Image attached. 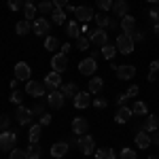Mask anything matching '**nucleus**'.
<instances>
[{"mask_svg":"<svg viewBox=\"0 0 159 159\" xmlns=\"http://www.w3.org/2000/svg\"><path fill=\"white\" fill-rule=\"evenodd\" d=\"M11 102L19 106V104L24 102V93H21V91H17V89H13V93H11Z\"/></svg>","mask_w":159,"mask_h":159,"instance_id":"obj_42","label":"nucleus"},{"mask_svg":"<svg viewBox=\"0 0 159 159\" xmlns=\"http://www.w3.org/2000/svg\"><path fill=\"white\" fill-rule=\"evenodd\" d=\"M148 17H151L155 24H159V9H151V11H148Z\"/></svg>","mask_w":159,"mask_h":159,"instance_id":"obj_47","label":"nucleus"},{"mask_svg":"<svg viewBox=\"0 0 159 159\" xmlns=\"http://www.w3.org/2000/svg\"><path fill=\"white\" fill-rule=\"evenodd\" d=\"M64 9H66V11H68V13H74V7H72V4H66Z\"/></svg>","mask_w":159,"mask_h":159,"instance_id":"obj_56","label":"nucleus"},{"mask_svg":"<svg viewBox=\"0 0 159 159\" xmlns=\"http://www.w3.org/2000/svg\"><path fill=\"white\" fill-rule=\"evenodd\" d=\"M76 147L81 148V153H83V155H91V153H93V148H96V140H93L91 136H81V138H79V142H76Z\"/></svg>","mask_w":159,"mask_h":159,"instance_id":"obj_9","label":"nucleus"},{"mask_svg":"<svg viewBox=\"0 0 159 159\" xmlns=\"http://www.w3.org/2000/svg\"><path fill=\"white\" fill-rule=\"evenodd\" d=\"M30 76H32V68L25 61H17L15 64V79L17 81H30Z\"/></svg>","mask_w":159,"mask_h":159,"instance_id":"obj_8","label":"nucleus"},{"mask_svg":"<svg viewBox=\"0 0 159 159\" xmlns=\"http://www.w3.org/2000/svg\"><path fill=\"white\" fill-rule=\"evenodd\" d=\"M151 144H153V142H151V136H148L147 132H138V134H136V147L138 148H148Z\"/></svg>","mask_w":159,"mask_h":159,"instance_id":"obj_22","label":"nucleus"},{"mask_svg":"<svg viewBox=\"0 0 159 159\" xmlns=\"http://www.w3.org/2000/svg\"><path fill=\"white\" fill-rule=\"evenodd\" d=\"M64 102H66V98H64V93H61L60 89L49 91V96H47V104H49L51 108H61V106H64Z\"/></svg>","mask_w":159,"mask_h":159,"instance_id":"obj_15","label":"nucleus"},{"mask_svg":"<svg viewBox=\"0 0 159 159\" xmlns=\"http://www.w3.org/2000/svg\"><path fill=\"white\" fill-rule=\"evenodd\" d=\"M102 89H104V79L91 76V81H89V93H100Z\"/></svg>","mask_w":159,"mask_h":159,"instance_id":"obj_24","label":"nucleus"},{"mask_svg":"<svg viewBox=\"0 0 159 159\" xmlns=\"http://www.w3.org/2000/svg\"><path fill=\"white\" fill-rule=\"evenodd\" d=\"M89 47H91V40H89L87 36H79L76 38V49L79 51H87Z\"/></svg>","mask_w":159,"mask_h":159,"instance_id":"obj_33","label":"nucleus"},{"mask_svg":"<svg viewBox=\"0 0 159 159\" xmlns=\"http://www.w3.org/2000/svg\"><path fill=\"white\" fill-rule=\"evenodd\" d=\"M17 144V136L13 134L11 129L0 132V151H13Z\"/></svg>","mask_w":159,"mask_h":159,"instance_id":"obj_3","label":"nucleus"},{"mask_svg":"<svg viewBox=\"0 0 159 159\" xmlns=\"http://www.w3.org/2000/svg\"><path fill=\"white\" fill-rule=\"evenodd\" d=\"M93 19H96V24H98V28H106V25L110 24V17L106 15V13H98V15H96Z\"/></svg>","mask_w":159,"mask_h":159,"instance_id":"obj_35","label":"nucleus"},{"mask_svg":"<svg viewBox=\"0 0 159 159\" xmlns=\"http://www.w3.org/2000/svg\"><path fill=\"white\" fill-rule=\"evenodd\" d=\"M51 2H53V7H61V9L68 4V0H51Z\"/></svg>","mask_w":159,"mask_h":159,"instance_id":"obj_53","label":"nucleus"},{"mask_svg":"<svg viewBox=\"0 0 159 159\" xmlns=\"http://www.w3.org/2000/svg\"><path fill=\"white\" fill-rule=\"evenodd\" d=\"M157 79V72H148V81H155Z\"/></svg>","mask_w":159,"mask_h":159,"instance_id":"obj_55","label":"nucleus"},{"mask_svg":"<svg viewBox=\"0 0 159 159\" xmlns=\"http://www.w3.org/2000/svg\"><path fill=\"white\" fill-rule=\"evenodd\" d=\"M159 129V117L157 115H147V119L142 123V132H155Z\"/></svg>","mask_w":159,"mask_h":159,"instance_id":"obj_16","label":"nucleus"},{"mask_svg":"<svg viewBox=\"0 0 159 159\" xmlns=\"http://www.w3.org/2000/svg\"><path fill=\"white\" fill-rule=\"evenodd\" d=\"M9 159H28V155H25V148H13L11 155H9Z\"/></svg>","mask_w":159,"mask_h":159,"instance_id":"obj_39","label":"nucleus"},{"mask_svg":"<svg viewBox=\"0 0 159 159\" xmlns=\"http://www.w3.org/2000/svg\"><path fill=\"white\" fill-rule=\"evenodd\" d=\"M127 11H129V7H127V2H125V0H117V2L112 4V13H115V15H119V17H125Z\"/></svg>","mask_w":159,"mask_h":159,"instance_id":"obj_23","label":"nucleus"},{"mask_svg":"<svg viewBox=\"0 0 159 159\" xmlns=\"http://www.w3.org/2000/svg\"><path fill=\"white\" fill-rule=\"evenodd\" d=\"M132 112H134V115H147L148 108H147V104H144L142 100H138L134 106H132Z\"/></svg>","mask_w":159,"mask_h":159,"instance_id":"obj_34","label":"nucleus"},{"mask_svg":"<svg viewBox=\"0 0 159 159\" xmlns=\"http://www.w3.org/2000/svg\"><path fill=\"white\" fill-rule=\"evenodd\" d=\"M148 159H159V157L157 155H148Z\"/></svg>","mask_w":159,"mask_h":159,"instance_id":"obj_58","label":"nucleus"},{"mask_svg":"<svg viewBox=\"0 0 159 159\" xmlns=\"http://www.w3.org/2000/svg\"><path fill=\"white\" fill-rule=\"evenodd\" d=\"M112 0H98V9H102L104 13H108V11H112Z\"/></svg>","mask_w":159,"mask_h":159,"instance_id":"obj_40","label":"nucleus"},{"mask_svg":"<svg viewBox=\"0 0 159 159\" xmlns=\"http://www.w3.org/2000/svg\"><path fill=\"white\" fill-rule=\"evenodd\" d=\"M125 93H127V98H136V96H138V85H132Z\"/></svg>","mask_w":159,"mask_h":159,"instance_id":"obj_49","label":"nucleus"},{"mask_svg":"<svg viewBox=\"0 0 159 159\" xmlns=\"http://www.w3.org/2000/svg\"><path fill=\"white\" fill-rule=\"evenodd\" d=\"M155 34L159 36V24H155Z\"/></svg>","mask_w":159,"mask_h":159,"instance_id":"obj_57","label":"nucleus"},{"mask_svg":"<svg viewBox=\"0 0 159 159\" xmlns=\"http://www.w3.org/2000/svg\"><path fill=\"white\" fill-rule=\"evenodd\" d=\"M87 129H89V123H87V119H83V117H76V119L72 121V132H74L76 136H83Z\"/></svg>","mask_w":159,"mask_h":159,"instance_id":"obj_17","label":"nucleus"},{"mask_svg":"<svg viewBox=\"0 0 159 159\" xmlns=\"http://www.w3.org/2000/svg\"><path fill=\"white\" fill-rule=\"evenodd\" d=\"M96 70H98V64H96L93 57H87V60H83L81 64H79V72L85 74V76H93Z\"/></svg>","mask_w":159,"mask_h":159,"instance_id":"obj_12","label":"nucleus"},{"mask_svg":"<svg viewBox=\"0 0 159 159\" xmlns=\"http://www.w3.org/2000/svg\"><path fill=\"white\" fill-rule=\"evenodd\" d=\"M91 104H93L96 108H106V104H108V102H106V100H102V98H96Z\"/></svg>","mask_w":159,"mask_h":159,"instance_id":"obj_46","label":"nucleus"},{"mask_svg":"<svg viewBox=\"0 0 159 159\" xmlns=\"http://www.w3.org/2000/svg\"><path fill=\"white\" fill-rule=\"evenodd\" d=\"M91 17H96V15H93V11H91V7H85V4L74 7V19H76V21L87 24V21H91Z\"/></svg>","mask_w":159,"mask_h":159,"instance_id":"obj_5","label":"nucleus"},{"mask_svg":"<svg viewBox=\"0 0 159 159\" xmlns=\"http://www.w3.org/2000/svg\"><path fill=\"white\" fill-rule=\"evenodd\" d=\"M11 125V117L9 115H0V132H7Z\"/></svg>","mask_w":159,"mask_h":159,"instance_id":"obj_41","label":"nucleus"},{"mask_svg":"<svg viewBox=\"0 0 159 159\" xmlns=\"http://www.w3.org/2000/svg\"><path fill=\"white\" fill-rule=\"evenodd\" d=\"M121 30L125 32V34H132L136 30V19L132 17V15H125V17H121Z\"/></svg>","mask_w":159,"mask_h":159,"instance_id":"obj_19","label":"nucleus"},{"mask_svg":"<svg viewBox=\"0 0 159 159\" xmlns=\"http://www.w3.org/2000/svg\"><path fill=\"white\" fill-rule=\"evenodd\" d=\"M134 76H136V66H129V64L117 66V79L119 81H129Z\"/></svg>","mask_w":159,"mask_h":159,"instance_id":"obj_13","label":"nucleus"},{"mask_svg":"<svg viewBox=\"0 0 159 159\" xmlns=\"http://www.w3.org/2000/svg\"><path fill=\"white\" fill-rule=\"evenodd\" d=\"M132 115H134L132 108H127V106H119L117 115H115V121H117V123H125V121H129V117H132Z\"/></svg>","mask_w":159,"mask_h":159,"instance_id":"obj_21","label":"nucleus"},{"mask_svg":"<svg viewBox=\"0 0 159 159\" xmlns=\"http://www.w3.org/2000/svg\"><path fill=\"white\" fill-rule=\"evenodd\" d=\"M40 127H43L40 123H36V125H32V127H30V134H28L30 144H36L38 140H40V134H43V132H40Z\"/></svg>","mask_w":159,"mask_h":159,"instance_id":"obj_27","label":"nucleus"},{"mask_svg":"<svg viewBox=\"0 0 159 159\" xmlns=\"http://www.w3.org/2000/svg\"><path fill=\"white\" fill-rule=\"evenodd\" d=\"M60 47H61V45H60V40H57L55 36H47V38H45V49H47V51H57Z\"/></svg>","mask_w":159,"mask_h":159,"instance_id":"obj_32","label":"nucleus"},{"mask_svg":"<svg viewBox=\"0 0 159 159\" xmlns=\"http://www.w3.org/2000/svg\"><path fill=\"white\" fill-rule=\"evenodd\" d=\"M119 159H138V155H136L134 148L123 147V148H121V153H119Z\"/></svg>","mask_w":159,"mask_h":159,"instance_id":"obj_37","label":"nucleus"},{"mask_svg":"<svg viewBox=\"0 0 159 159\" xmlns=\"http://www.w3.org/2000/svg\"><path fill=\"white\" fill-rule=\"evenodd\" d=\"M66 28H68V30H66V34H68L70 38H79V36H81V25L76 24V19H74V21H68Z\"/></svg>","mask_w":159,"mask_h":159,"instance_id":"obj_28","label":"nucleus"},{"mask_svg":"<svg viewBox=\"0 0 159 159\" xmlns=\"http://www.w3.org/2000/svg\"><path fill=\"white\" fill-rule=\"evenodd\" d=\"M148 2H155V4H159V0H148Z\"/></svg>","mask_w":159,"mask_h":159,"instance_id":"obj_59","label":"nucleus"},{"mask_svg":"<svg viewBox=\"0 0 159 159\" xmlns=\"http://www.w3.org/2000/svg\"><path fill=\"white\" fill-rule=\"evenodd\" d=\"M100 53H102V55H104V57H106V60H115V55H117V47H112V45H104V47H102V49H100Z\"/></svg>","mask_w":159,"mask_h":159,"instance_id":"obj_31","label":"nucleus"},{"mask_svg":"<svg viewBox=\"0 0 159 159\" xmlns=\"http://www.w3.org/2000/svg\"><path fill=\"white\" fill-rule=\"evenodd\" d=\"M30 30H32V24H30L28 19H21V21H17V25H15V32H17L19 36H25Z\"/></svg>","mask_w":159,"mask_h":159,"instance_id":"obj_26","label":"nucleus"},{"mask_svg":"<svg viewBox=\"0 0 159 159\" xmlns=\"http://www.w3.org/2000/svg\"><path fill=\"white\" fill-rule=\"evenodd\" d=\"M40 2H43V0H40Z\"/></svg>","mask_w":159,"mask_h":159,"instance_id":"obj_60","label":"nucleus"},{"mask_svg":"<svg viewBox=\"0 0 159 159\" xmlns=\"http://www.w3.org/2000/svg\"><path fill=\"white\" fill-rule=\"evenodd\" d=\"M32 115H34V117H43V115H45V106H43V104H36V106H32Z\"/></svg>","mask_w":159,"mask_h":159,"instance_id":"obj_44","label":"nucleus"},{"mask_svg":"<svg viewBox=\"0 0 159 159\" xmlns=\"http://www.w3.org/2000/svg\"><path fill=\"white\" fill-rule=\"evenodd\" d=\"M72 102H74V106H76L79 110H83V108H87L93 100H91V93H89V91H79V93L72 98Z\"/></svg>","mask_w":159,"mask_h":159,"instance_id":"obj_14","label":"nucleus"},{"mask_svg":"<svg viewBox=\"0 0 159 159\" xmlns=\"http://www.w3.org/2000/svg\"><path fill=\"white\" fill-rule=\"evenodd\" d=\"M60 91L64 93V98H74V96L79 93V87H76L74 81H70V83H64V85L60 87Z\"/></svg>","mask_w":159,"mask_h":159,"instance_id":"obj_18","label":"nucleus"},{"mask_svg":"<svg viewBox=\"0 0 159 159\" xmlns=\"http://www.w3.org/2000/svg\"><path fill=\"white\" fill-rule=\"evenodd\" d=\"M43 83H45V87H47L49 91H55V89H60V87L64 85V83H61L60 72H53V70H51V72L45 76V81H43Z\"/></svg>","mask_w":159,"mask_h":159,"instance_id":"obj_11","label":"nucleus"},{"mask_svg":"<svg viewBox=\"0 0 159 159\" xmlns=\"http://www.w3.org/2000/svg\"><path fill=\"white\" fill-rule=\"evenodd\" d=\"M51 68H53V72H64L66 68H68V55H64V53H55L53 55V60H51Z\"/></svg>","mask_w":159,"mask_h":159,"instance_id":"obj_10","label":"nucleus"},{"mask_svg":"<svg viewBox=\"0 0 159 159\" xmlns=\"http://www.w3.org/2000/svg\"><path fill=\"white\" fill-rule=\"evenodd\" d=\"M45 91H47V87H45V83H40V81H28L25 83V93L32 96V98H43Z\"/></svg>","mask_w":159,"mask_h":159,"instance_id":"obj_4","label":"nucleus"},{"mask_svg":"<svg viewBox=\"0 0 159 159\" xmlns=\"http://www.w3.org/2000/svg\"><path fill=\"white\" fill-rule=\"evenodd\" d=\"M36 13H38V9L34 7V2H25L24 4V17L30 21V19H34L36 17Z\"/></svg>","mask_w":159,"mask_h":159,"instance_id":"obj_29","label":"nucleus"},{"mask_svg":"<svg viewBox=\"0 0 159 159\" xmlns=\"http://www.w3.org/2000/svg\"><path fill=\"white\" fill-rule=\"evenodd\" d=\"M89 40H91V45H96V47H104V45H108V32L104 30V28H98V30H93V32H89Z\"/></svg>","mask_w":159,"mask_h":159,"instance_id":"obj_2","label":"nucleus"},{"mask_svg":"<svg viewBox=\"0 0 159 159\" xmlns=\"http://www.w3.org/2000/svg\"><path fill=\"white\" fill-rule=\"evenodd\" d=\"M96 159H117V155H115V151L112 148H98L96 151Z\"/></svg>","mask_w":159,"mask_h":159,"instance_id":"obj_30","label":"nucleus"},{"mask_svg":"<svg viewBox=\"0 0 159 159\" xmlns=\"http://www.w3.org/2000/svg\"><path fill=\"white\" fill-rule=\"evenodd\" d=\"M70 51H72V45H70V43H64V45L60 47V53H64V55H68Z\"/></svg>","mask_w":159,"mask_h":159,"instance_id":"obj_48","label":"nucleus"},{"mask_svg":"<svg viewBox=\"0 0 159 159\" xmlns=\"http://www.w3.org/2000/svg\"><path fill=\"white\" fill-rule=\"evenodd\" d=\"M125 102H127V93H121V96L117 98V104H119V106H125Z\"/></svg>","mask_w":159,"mask_h":159,"instance_id":"obj_52","label":"nucleus"},{"mask_svg":"<svg viewBox=\"0 0 159 159\" xmlns=\"http://www.w3.org/2000/svg\"><path fill=\"white\" fill-rule=\"evenodd\" d=\"M25 155H28V159H40V148L36 144H30L25 148Z\"/></svg>","mask_w":159,"mask_h":159,"instance_id":"obj_36","label":"nucleus"},{"mask_svg":"<svg viewBox=\"0 0 159 159\" xmlns=\"http://www.w3.org/2000/svg\"><path fill=\"white\" fill-rule=\"evenodd\" d=\"M151 72H159V60L151 61Z\"/></svg>","mask_w":159,"mask_h":159,"instance_id":"obj_54","label":"nucleus"},{"mask_svg":"<svg viewBox=\"0 0 159 159\" xmlns=\"http://www.w3.org/2000/svg\"><path fill=\"white\" fill-rule=\"evenodd\" d=\"M117 51L119 53H123V55H129L132 51H134V40H132V36L129 34H119L117 36Z\"/></svg>","mask_w":159,"mask_h":159,"instance_id":"obj_1","label":"nucleus"},{"mask_svg":"<svg viewBox=\"0 0 159 159\" xmlns=\"http://www.w3.org/2000/svg\"><path fill=\"white\" fill-rule=\"evenodd\" d=\"M68 153V142H55L53 147H51V155L55 159H60V157H64Z\"/></svg>","mask_w":159,"mask_h":159,"instance_id":"obj_20","label":"nucleus"},{"mask_svg":"<svg viewBox=\"0 0 159 159\" xmlns=\"http://www.w3.org/2000/svg\"><path fill=\"white\" fill-rule=\"evenodd\" d=\"M40 125H43V127H47V125H51V115H47V112H45V115L40 117Z\"/></svg>","mask_w":159,"mask_h":159,"instance_id":"obj_50","label":"nucleus"},{"mask_svg":"<svg viewBox=\"0 0 159 159\" xmlns=\"http://www.w3.org/2000/svg\"><path fill=\"white\" fill-rule=\"evenodd\" d=\"M151 142L159 147V129H155V132H151Z\"/></svg>","mask_w":159,"mask_h":159,"instance_id":"obj_51","label":"nucleus"},{"mask_svg":"<svg viewBox=\"0 0 159 159\" xmlns=\"http://www.w3.org/2000/svg\"><path fill=\"white\" fill-rule=\"evenodd\" d=\"M51 21H53V24H57V25L66 24V13H64L61 7H55V9H53V13H51Z\"/></svg>","mask_w":159,"mask_h":159,"instance_id":"obj_25","label":"nucleus"},{"mask_svg":"<svg viewBox=\"0 0 159 159\" xmlns=\"http://www.w3.org/2000/svg\"><path fill=\"white\" fill-rule=\"evenodd\" d=\"M17 117V123L19 125H28V123H32V119H34V115H32V108H25L24 104H19L17 106V112H15Z\"/></svg>","mask_w":159,"mask_h":159,"instance_id":"obj_7","label":"nucleus"},{"mask_svg":"<svg viewBox=\"0 0 159 159\" xmlns=\"http://www.w3.org/2000/svg\"><path fill=\"white\" fill-rule=\"evenodd\" d=\"M53 2H49V0H43L40 4H38V13H53Z\"/></svg>","mask_w":159,"mask_h":159,"instance_id":"obj_38","label":"nucleus"},{"mask_svg":"<svg viewBox=\"0 0 159 159\" xmlns=\"http://www.w3.org/2000/svg\"><path fill=\"white\" fill-rule=\"evenodd\" d=\"M7 4H9L11 11H19L21 9V0H7Z\"/></svg>","mask_w":159,"mask_h":159,"instance_id":"obj_43","label":"nucleus"},{"mask_svg":"<svg viewBox=\"0 0 159 159\" xmlns=\"http://www.w3.org/2000/svg\"><path fill=\"white\" fill-rule=\"evenodd\" d=\"M129 36H132V40H134V43H136V40H144V32H140V30H134Z\"/></svg>","mask_w":159,"mask_h":159,"instance_id":"obj_45","label":"nucleus"},{"mask_svg":"<svg viewBox=\"0 0 159 159\" xmlns=\"http://www.w3.org/2000/svg\"><path fill=\"white\" fill-rule=\"evenodd\" d=\"M49 28H51V24L45 17H38V19L32 21V32H34L36 36H47V34H49Z\"/></svg>","mask_w":159,"mask_h":159,"instance_id":"obj_6","label":"nucleus"}]
</instances>
